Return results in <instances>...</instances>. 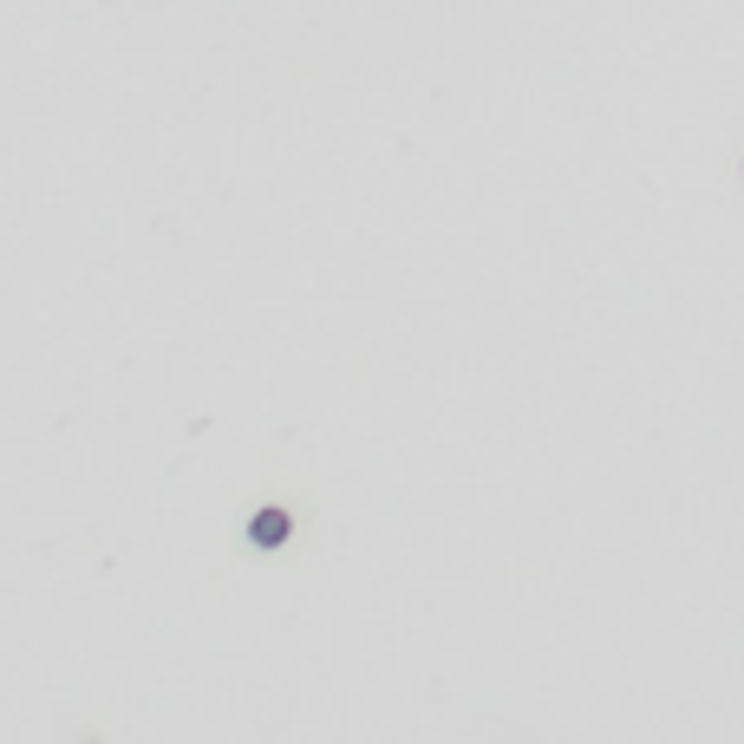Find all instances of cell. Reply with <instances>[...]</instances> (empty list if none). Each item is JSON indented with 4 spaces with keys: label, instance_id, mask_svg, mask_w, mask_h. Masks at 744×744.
Segmentation results:
<instances>
[{
    "label": "cell",
    "instance_id": "obj_1",
    "mask_svg": "<svg viewBox=\"0 0 744 744\" xmlns=\"http://www.w3.org/2000/svg\"><path fill=\"white\" fill-rule=\"evenodd\" d=\"M288 510H262L255 516V523H248V536H255V549H281V542H288Z\"/></svg>",
    "mask_w": 744,
    "mask_h": 744
}]
</instances>
